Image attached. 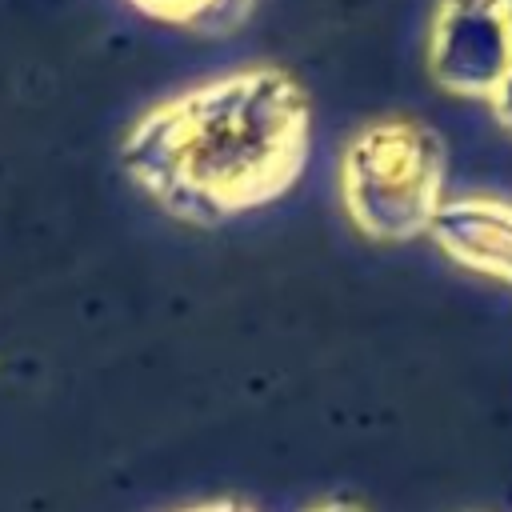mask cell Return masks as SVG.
Returning a JSON list of instances; mask_svg holds the SVG:
<instances>
[{"mask_svg": "<svg viewBox=\"0 0 512 512\" xmlns=\"http://www.w3.org/2000/svg\"><path fill=\"white\" fill-rule=\"evenodd\" d=\"M436 68L452 88L496 92L512 72V32L504 12L452 0L436 40Z\"/></svg>", "mask_w": 512, "mask_h": 512, "instance_id": "1", "label": "cell"}, {"mask_svg": "<svg viewBox=\"0 0 512 512\" xmlns=\"http://www.w3.org/2000/svg\"><path fill=\"white\" fill-rule=\"evenodd\" d=\"M496 100H500V112L512 120V72H508V80L496 88Z\"/></svg>", "mask_w": 512, "mask_h": 512, "instance_id": "2", "label": "cell"}, {"mask_svg": "<svg viewBox=\"0 0 512 512\" xmlns=\"http://www.w3.org/2000/svg\"><path fill=\"white\" fill-rule=\"evenodd\" d=\"M504 20H508V32H512V0L504 4Z\"/></svg>", "mask_w": 512, "mask_h": 512, "instance_id": "3", "label": "cell"}]
</instances>
